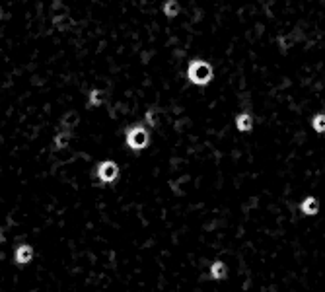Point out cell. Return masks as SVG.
<instances>
[{
    "instance_id": "cell-1",
    "label": "cell",
    "mask_w": 325,
    "mask_h": 292,
    "mask_svg": "<svg viewBox=\"0 0 325 292\" xmlns=\"http://www.w3.org/2000/svg\"><path fill=\"white\" fill-rule=\"evenodd\" d=\"M187 78L195 86H208L214 78V68L210 63H206L203 59H193L187 64Z\"/></svg>"
},
{
    "instance_id": "cell-2",
    "label": "cell",
    "mask_w": 325,
    "mask_h": 292,
    "mask_svg": "<svg viewBox=\"0 0 325 292\" xmlns=\"http://www.w3.org/2000/svg\"><path fill=\"white\" fill-rule=\"evenodd\" d=\"M125 143L131 150H144L150 143V133L146 131V127L142 125H135L127 131L125 135Z\"/></svg>"
},
{
    "instance_id": "cell-3",
    "label": "cell",
    "mask_w": 325,
    "mask_h": 292,
    "mask_svg": "<svg viewBox=\"0 0 325 292\" xmlns=\"http://www.w3.org/2000/svg\"><path fill=\"white\" fill-rule=\"evenodd\" d=\"M119 177V166L113 160H105L98 166V179L102 183H113Z\"/></svg>"
},
{
    "instance_id": "cell-4",
    "label": "cell",
    "mask_w": 325,
    "mask_h": 292,
    "mask_svg": "<svg viewBox=\"0 0 325 292\" xmlns=\"http://www.w3.org/2000/svg\"><path fill=\"white\" fill-rule=\"evenodd\" d=\"M300 210H302V214H306V216H314V214L320 212V201H318L314 195H308V197H304V201L300 203Z\"/></svg>"
},
{
    "instance_id": "cell-5",
    "label": "cell",
    "mask_w": 325,
    "mask_h": 292,
    "mask_svg": "<svg viewBox=\"0 0 325 292\" xmlns=\"http://www.w3.org/2000/svg\"><path fill=\"white\" fill-rule=\"evenodd\" d=\"M31 257H33V250H31V246L21 244V246H18V248H16L14 261H16L18 265H25V263H29V261H31Z\"/></svg>"
},
{
    "instance_id": "cell-6",
    "label": "cell",
    "mask_w": 325,
    "mask_h": 292,
    "mask_svg": "<svg viewBox=\"0 0 325 292\" xmlns=\"http://www.w3.org/2000/svg\"><path fill=\"white\" fill-rule=\"evenodd\" d=\"M234 125H236V129H238L240 133H249V131L253 129V117H251L249 113H240V115L236 117Z\"/></svg>"
},
{
    "instance_id": "cell-7",
    "label": "cell",
    "mask_w": 325,
    "mask_h": 292,
    "mask_svg": "<svg viewBox=\"0 0 325 292\" xmlns=\"http://www.w3.org/2000/svg\"><path fill=\"white\" fill-rule=\"evenodd\" d=\"M226 275H228V271H226L224 261H212L210 263V277L214 281H222V279H226Z\"/></svg>"
},
{
    "instance_id": "cell-8",
    "label": "cell",
    "mask_w": 325,
    "mask_h": 292,
    "mask_svg": "<svg viewBox=\"0 0 325 292\" xmlns=\"http://www.w3.org/2000/svg\"><path fill=\"white\" fill-rule=\"evenodd\" d=\"M179 12H181V6H179L177 0H165V2H163V14H165L167 18H177Z\"/></svg>"
},
{
    "instance_id": "cell-9",
    "label": "cell",
    "mask_w": 325,
    "mask_h": 292,
    "mask_svg": "<svg viewBox=\"0 0 325 292\" xmlns=\"http://www.w3.org/2000/svg\"><path fill=\"white\" fill-rule=\"evenodd\" d=\"M312 129L316 131V133H325V113H316L314 117H312Z\"/></svg>"
},
{
    "instance_id": "cell-10",
    "label": "cell",
    "mask_w": 325,
    "mask_h": 292,
    "mask_svg": "<svg viewBox=\"0 0 325 292\" xmlns=\"http://www.w3.org/2000/svg\"><path fill=\"white\" fill-rule=\"evenodd\" d=\"M102 98H103L102 90H98V88H96V90H92V92H90V96H88V105H90V107H98V105H102V104H103V100H102Z\"/></svg>"
},
{
    "instance_id": "cell-11",
    "label": "cell",
    "mask_w": 325,
    "mask_h": 292,
    "mask_svg": "<svg viewBox=\"0 0 325 292\" xmlns=\"http://www.w3.org/2000/svg\"><path fill=\"white\" fill-rule=\"evenodd\" d=\"M70 143V131H61L55 137V148H66Z\"/></svg>"
},
{
    "instance_id": "cell-12",
    "label": "cell",
    "mask_w": 325,
    "mask_h": 292,
    "mask_svg": "<svg viewBox=\"0 0 325 292\" xmlns=\"http://www.w3.org/2000/svg\"><path fill=\"white\" fill-rule=\"evenodd\" d=\"M55 25L59 29H66L70 27V18H55Z\"/></svg>"
},
{
    "instance_id": "cell-13",
    "label": "cell",
    "mask_w": 325,
    "mask_h": 292,
    "mask_svg": "<svg viewBox=\"0 0 325 292\" xmlns=\"http://www.w3.org/2000/svg\"><path fill=\"white\" fill-rule=\"evenodd\" d=\"M144 119H146V125H148V127H154V125H156V111L148 109V111H146V117H144Z\"/></svg>"
},
{
    "instance_id": "cell-14",
    "label": "cell",
    "mask_w": 325,
    "mask_h": 292,
    "mask_svg": "<svg viewBox=\"0 0 325 292\" xmlns=\"http://www.w3.org/2000/svg\"><path fill=\"white\" fill-rule=\"evenodd\" d=\"M62 123H64V125H68V129H70V127H74V125L78 123V117H76L74 113H66V117H64V121H62Z\"/></svg>"
},
{
    "instance_id": "cell-15",
    "label": "cell",
    "mask_w": 325,
    "mask_h": 292,
    "mask_svg": "<svg viewBox=\"0 0 325 292\" xmlns=\"http://www.w3.org/2000/svg\"><path fill=\"white\" fill-rule=\"evenodd\" d=\"M0 14H2V12H0Z\"/></svg>"
}]
</instances>
